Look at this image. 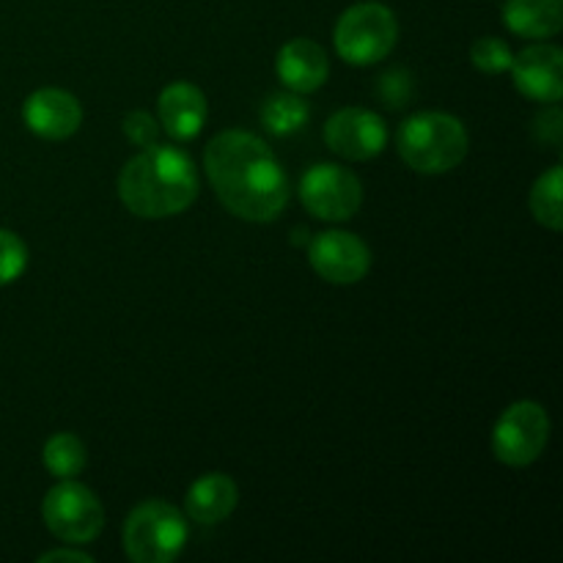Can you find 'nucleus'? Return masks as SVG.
I'll use <instances>...</instances> for the list:
<instances>
[{
    "label": "nucleus",
    "instance_id": "1",
    "mask_svg": "<svg viewBox=\"0 0 563 563\" xmlns=\"http://www.w3.org/2000/svg\"><path fill=\"white\" fill-rule=\"evenodd\" d=\"M203 168L231 214L251 223H269L289 203V176L273 148L245 130H225L212 137Z\"/></svg>",
    "mask_w": 563,
    "mask_h": 563
},
{
    "label": "nucleus",
    "instance_id": "2",
    "mask_svg": "<svg viewBox=\"0 0 563 563\" xmlns=\"http://www.w3.org/2000/svg\"><path fill=\"white\" fill-rule=\"evenodd\" d=\"M196 196V165L190 154L176 146H146L119 174L121 203L137 218H174L185 212Z\"/></svg>",
    "mask_w": 563,
    "mask_h": 563
},
{
    "label": "nucleus",
    "instance_id": "3",
    "mask_svg": "<svg viewBox=\"0 0 563 563\" xmlns=\"http://www.w3.org/2000/svg\"><path fill=\"white\" fill-rule=\"evenodd\" d=\"M396 148L418 174H449L465 159L467 130L456 115L423 110L399 126Z\"/></svg>",
    "mask_w": 563,
    "mask_h": 563
},
{
    "label": "nucleus",
    "instance_id": "4",
    "mask_svg": "<svg viewBox=\"0 0 563 563\" xmlns=\"http://www.w3.org/2000/svg\"><path fill=\"white\" fill-rule=\"evenodd\" d=\"M187 522L176 506L146 500L124 522V550L135 563H170L185 550Z\"/></svg>",
    "mask_w": 563,
    "mask_h": 563
},
{
    "label": "nucleus",
    "instance_id": "5",
    "mask_svg": "<svg viewBox=\"0 0 563 563\" xmlns=\"http://www.w3.org/2000/svg\"><path fill=\"white\" fill-rule=\"evenodd\" d=\"M335 49L346 64L368 66L388 58L399 38V22L383 3H357L346 9L335 22Z\"/></svg>",
    "mask_w": 563,
    "mask_h": 563
},
{
    "label": "nucleus",
    "instance_id": "6",
    "mask_svg": "<svg viewBox=\"0 0 563 563\" xmlns=\"http://www.w3.org/2000/svg\"><path fill=\"white\" fill-rule=\"evenodd\" d=\"M44 526L66 544H88L104 526V509L97 495L71 478H60L42 504Z\"/></svg>",
    "mask_w": 563,
    "mask_h": 563
},
{
    "label": "nucleus",
    "instance_id": "7",
    "mask_svg": "<svg viewBox=\"0 0 563 563\" xmlns=\"http://www.w3.org/2000/svg\"><path fill=\"white\" fill-rule=\"evenodd\" d=\"M550 418L537 401H515L498 418L493 432V454L509 467H528L544 454Z\"/></svg>",
    "mask_w": 563,
    "mask_h": 563
},
{
    "label": "nucleus",
    "instance_id": "8",
    "mask_svg": "<svg viewBox=\"0 0 563 563\" xmlns=\"http://www.w3.org/2000/svg\"><path fill=\"white\" fill-rule=\"evenodd\" d=\"M300 201L313 218L341 223L350 220L363 203V187L352 170L341 165H311L300 181Z\"/></svg>",
    "mask_w": 563,
    "mask_h": 563
},
{
    "label": "nucleus",
    "instance_id": "9",
    "mask_svg": "<svg viewBox=\"0 0 563 563\" xmlns=\"http://www.w3.org/2000/svg\"><path fill=\"white\" fill-rule=\"evenodd\" d=\"M308 258H311V267L317 269L319 278L339 286L357 284L372 269V251L361 236L350 234V231L317 234L308 247Z\"/></svg>",
    "mask_w": 563,
    "mask_h": 563
},
{
    "label": "nucleus",
    "instance_id": "10",
    "mask_svg": "<svg viewBox=\"0 0 563 563\" xmlns=\"http://www.w3.org/2000/svg\"><path fill=\"white\" fill-rule=\"evenodd\" d=\"M388 141L383 115L372 113L366 108H344L333 113L324 124V143L339 157L363 163V159L377 157Z\"/></svg>",
    "mask_w": 563,
    "mask_h": 563
},
{
    "label": "nucleus",
    "instance_id": "11",
    "mask_svg": "<svg viewBox=\"0 0 563 563\" xmlns=\"http://www.w3.org/2000/svg\"><path fill=\"white\" fill-rule=\"evenodd\" d=\"M22 119L44 141H66L82 124V108L64 88H38L22 104Z\"/></svg>",
    "mask_w": 563,
    "mask_h": 563
},
{
    "label": "nucleus",
    "instance_id": "12",
    "mask_svg": "<svg viewBox=\"0 0 563 563\" xmlns=\"http://www.w3.org/2000/svg\"><path fill=\"white\" fill-rule=\"evenodd\" d=\"M515 88L537 102H559L563 97V53L553 44H533L511 58Z\"/></svg>",
    "mask_w": 563,
    "mask_h": 563
},
{
    "label": "nucleus",
    "instance_id": "13",
    "mask_svg": "<svg viewBox=\"0 0 563 563\" xmlns=\"http://www.w3.org/2000/svg\"><path fill=\"white\" fill-rule=\"evenodd\" d=\"M159 124L176 141H192L207 124V97L192 82H174L157 99Z\"/></svg>",
    "mask_w": 563,
    "mask_h": 563
},
{
    "label": "nucleus",
    "instance_id": "14",
    "mask_svg": "<svg viewBox=\"0 0 563 563\" xmlns=\"http://www.w3.org/2000/svg\"><path fill=\"white\" fill-rule=\"evenodd\" d=\"M280 82L295 93H311L324 86L328 80V55L313 38H291L280 47L278 60H275Z\"/></svg>",
    "mask_w": 563,
    "mask_h": 563
},
{
    "label": "nucleus",
    "instance_id": "15",
    "mask_svg": "<svg viewBox=\"0 0 563 563\" xmlns=\"http://www.w3.org/2000/svg\"><path fill=\"white\" fill-rule=\"evenodd\" d=\"M236 500H240V489H236L234 478H229L225 473H207L187 489L185 506L192 520L201 526H214L236 509Z\"/></svg>",
    "mask_w": 563,
    "mask_h": 563
},
{
    "label": "nucleus",
    "instance_id": "16",
    "mask_svg": "<svg viewBox=\"0 0 563 563\" xmlns=\"http://www.w3.org/2000/svg\"><path fill=\"white\" fill-rule=\"evenodd\" d=\"M504 22L517 36H555L563 25V0H506Z\"/></svg>",
    "mask_w": 563,
    "mask_h": 563
},
{
    "label": "nucleus",
    "instance_id": "17",
    "mask_svg": "<svg viewBox=\"0 0 563 563\" xmlns=\"http://www.w3.org/2000/svg\"><path fill=\"white\" fill-rule=\"evenodd\" d=\"M311 119V110L302 102L300 93H273V97L264 99L262 104V124L267 126L273 135L286 137L300 132L302 126Z\"/></svg>",
    "mask_w": 563,
    "mask_h": 563
},
{
    "label": "nucleus",
    "instance_id": "18",
    "mask_svg": "<svg viewBox=\"0 0 563 563\" xmlns=\"http://www.w3.org/2000/svg\"><path fill=\"white\" fill-rule=\"evenodd\" d=\"M42 460L55 478H75L86 467V445L77 434L58 432L44 443Z\"/></svg>",
    "mask_w": 563,
    "mask_h": 563
},
{
    "label": "nucleus",
    "instance_id": "19",
    "mask_svg": "<svg viewBox=\"0 0 563 563\" xmlns=\"http://www.w3.org/2000/svg\"><path fill=\"white\" fill-rule=\"evenodd\" d=\"M561 187H563V168L553 165L548 174H542L537 179L531 190V212L544 229L561 231L563 225V212H561Z\"/></svg>",
    "mask_w": 563,
    "mask_h": 563
},
{
    "label": "nucleus",
    "instance_id": "20",
    "mask_svg": "<svg viewBox=\"0 0 563 563\" xmlns=\"http://www.w3.org/2000/svg\"><path fill=\"white\" fill-rule=\"evenodd\" d=\"M511 58H515V53H511L509 44H506L504 38L484 36L471 47L473 66L482 71H487V75H500V71H509Z\"/></svg>",
    "mask_w": 563,
    "mask_h": 563
},
{
    "label": "nucleus",
    "instance_id": "21",
    "mask_svg": "<svg viewBox=\"0 0 563 563\" xmlns=\"http://www.w3.org/2000/svg\"><path fill=\"white\" fill-rule=\"evenodd\" d=\"M27 247L14 231L0 229V286H9L25 273Z\"/></svg>",
    "mask_w": 563,
    "mask_h": 563
},
{
    "label": "nucleus",
    "instance_id": "22",
    "mask_svg": "<svg viewBox=\"0 0 563 563\" xmlns=\"http://www.w3.org/2000/svg\"><path fill=\"white\" fill-rule=\"evenodd\" d=\"M124 132L135 146L146 148L159 141V124L146 113V110H135L124 119Z\"/></svg>",
    "mask_w": 563,
    "mask_h": 563
},
{
    "label": "nucleus",
    "instance_id": "23",
    "mask_svg": "<svg viewBox=\"0 0 563 563\" xmlns=\"http://www.w3.org/2000/svg\"><path fill=\"white\" fill-rule=\"evenodd\" d=\"M537 135H539V141L559 146L561 135H563V115H561L559 108H550V110H544L542 115H539V119H537Z\"/></svg>",
    "mask_w": 563,
    "mask_h": 563
},
{
    "label": "nucleus",
    "instance_id": "24",
    "mask_svg": "<svg viewBox=\"0 0 563 563\" xmlns=\"http://www.w3.org/2000/svg\"><path fill=\"white\" fill-rule=\"evenodd\" d=\"M407 80H410V77H407ZM407 80L401 82V88H399V82H396V71H394V75H385L383 82H379V93H383V97L388 99L394 108H399L401 99L410 93V82H407ZM388 102H385V104H388Z\"/></svg>",
    "mask_w": 563,
    "mask_h": 563
},
{
    "label": "nucleus",
    "instance_id": "25",
    "mask_svg": "<svg viewBox=\"0 0 563 563\" xmlns=\"http://www.w3.org/2000/svg\"><path fill=\"white\" fill-rule=\"evenodd\" d=\"M42 563H53V561H75V563H91L93 559L88 553H80V550H49V553H44Z\"/></svg>",
    "mask_w": 563,
    "mask_h": 563
}]
</instances>
